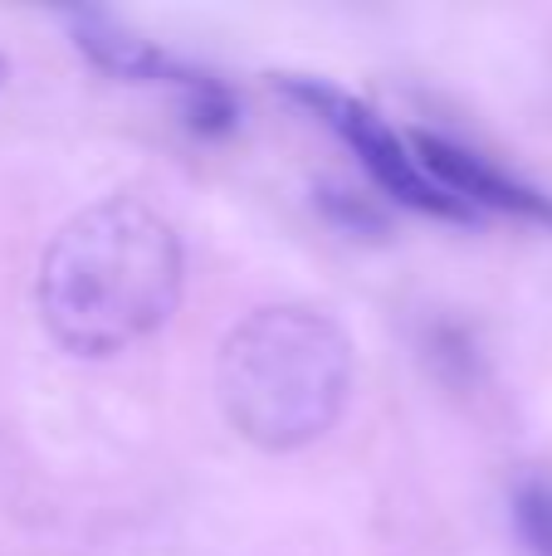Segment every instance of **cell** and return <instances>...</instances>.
Returning a JSON list of instances; mask_svg holds the SVG:
<instances>
[{
	"label": "cell",
	"instance_id": "2",
	"mask_svg": "<svg viewBox=\"0 0 552 556\" xmlns=\"http://www.w3.org/2000/svg\"><path fill=\"white\" fill-rule=\"evenodd\" d=\"M221 410L260 450H299L338 425L352 391V342L318 307H260L221 346Z\"/></svg>",
	"mask_w": 552,
	"mask_h": 556
},
{
	"label": "cell",
	"instance_id": "5",
	"mask_svg": "<svg viewBox=\"0 0 552 556\" xmlns=\"http://www.w3.org/2000/svg\"><path fill=\"white\" fill-rule=\"evenodd\" d=\"M68 29H74V45L84 49V54L93 59L98 68H108V74H117V78H133V84H142V78L176 74L172 59H166L162 49L147 45L137 29L117 25L113 15L84 10V15H68Z\"/></svg>",
	"mask_w": 552,
	"mask_h": 556
},
{
	"label": "cell",
	"instance_id": "3",
	"mask_svg": "<svg viewBox=\"0 0 552 556\" xmlns=\"http://www.w3.org/2000/svg\"><path fill=\"white\" fill-rule=\"evenodd\" d=\"M284 93L299 98V103H309L313 113H318L323 123H328L333 132L362 156V166L377 176L381 191H391L397 201L416 205V211H426V215L469 220L465 205H460L455 195H446L426 172H421V162H416V152H411L406 137H397V127L381 123L367 103H357V98L338 93V88H328V84H313V78H289Z\"/></svg>",
	"mask_w": 552,
	"mask_h": 556
},
{
	"label": "cell",
	"instance_id": "4",
	"mask_svg": "<svg viewBox=\"0 0 552 556\" xmlns=\"http://www.w3.org/2000/svg\"><path fill=\"white\" fill-rule=\"evenodd\" d=\"M411 152H416L421 172L440 186L446 195H455L469 215H479L485 205L494 211H514V215H528V220H543L552 225V201L538 191H528L524 181L504 176L499 166H489L485 156L465 152V147H450L446 137H411Z\"/></svg>",
	"mask_w": 552,
	"mask_h": 556
},
{
	"label": "cell",
	"instance_id": "6",
	"mask_svg": "<svg viewBox=\"0 0 552 556\" xmlns=\"http://www.w3.org/2000/svg\"><path fill=\"white\" fill-rule=\"evenodd\" d=\"M518 538L534 556H552V479H524L514 493Z\"/></svg>",
	"mask_w": 552,
	"mask_h": 556
},
{
	"label": "cell",
	"instance_id": "1",
	"mask_svg": "<svg viewBox=\"0 0 552 556\" xmlns=\"http://www.w3.org/2000/svg\"><path fill=\"white\" fill-rule=\"evenodd\" d=\"M181 244L142 201L113 195L54 235L39 264V313L74 356H113L176 313Z\"/></svg>",
	"mask_w": 552,
	"mask_h": 556
}]
</instances>
